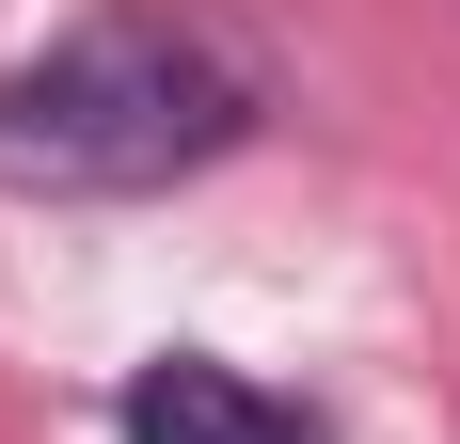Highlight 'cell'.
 <instances>
[{
	"label": "cell",
	"mask_w": 460,
	"mask_h": 444,
	"mask_svg": "<svg viewBox=\"0 0 460 444\" xmlns=\"http://www.w3.org/2000/svg\"><path fill=\"white\" fill-rule=\"evenodd\" d=\"M254 143V64L190 0H95L0 80V191L32 207H128Z\"/></svg>",
	"instance_id": "obj_1"
},
{
	"label": "cell",
	"mask_w": 460,
	"mask_h": 444,
	"mask_svg": "<svg viewBox=\"0 0 460 444\" xmlns=\"http://www.w3.org/2000/svg\"><path fill=\"white\" fill-rule=\"evenodd\" d=\"M111 429L128 444H333V413L254 381V365H223V350H159V365H128Z\"/></svg>",
	"instance_id": "obj_2"
}]
</instances>
